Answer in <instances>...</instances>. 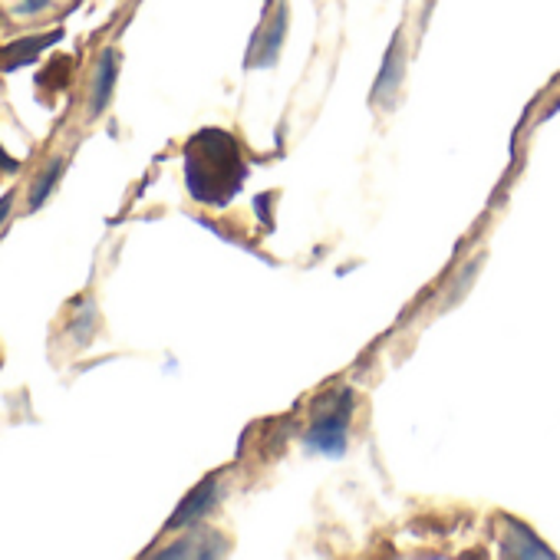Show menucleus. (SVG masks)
<instances>
[{"label":"nucleus","mask_w":560,"mask_h":560,"mask_svg":"<svg viewBox=\"0 0 560 560\" xmlns=\"http://www.w3.org/2000/svg\"><path fill=\"white\" fill-rule=\"evenodd\" d=\"M501 550L508 557H553L550 547H544L540 537H534L521 521H508V534H504Z\"/></svg>","instance_id":"6e6552de"},{"label":"nucleus","mask_w":560,"mask_h":560,"mask_svg":"<svg viewBox=\"0 0 560 560\" xmlns=\"http://www.w3.org/2000/svg\"><path fill=\"white\" fill-rule=\"evenodd\" d=\"M247 178L241 145L224 129H201L185 145V185L198 205H228Z\"/></svg>","instance_id":"f257e3e1"},{"label":"nucleus","mask_w":560,"mask_h":560,"mask_svg":"<svg viewBox=\"0 0 560 560\" xmlns=\"http://www.w3.org/2000/svg\"><path fill=\"white\" fill-rule=\"evenodd\" d=\"M218 501V478H205L195 491H188V498L178 504V511L172 514V521H168V530H175V527H188V524H195L201 514H208V508Z\"/></svg>","instance_id":"20e7f679"},{"label":"nucleus","mask_w":560,"mask_h":560,"mask_svg":"<svg viewBox=\"0 0 560 560\" xmlns=\"http://www.w3.org/2000/svg\"><path fill=\"white\" fill-rule=\"evenodd\" d=\"M60 31L54 34H44V37H27V40H18V44H8V47H0V57H4V73H14L27 63H34L47 47L60 44Z\"/></svg>","instance_id":"39448f33"},{"label":"nucleus","mask_w":560,"mask_h":560,"mask_svg":"<svg viewBox=\"0 0 560 560\" xmlns=\"http://www.w3.org/2000/svg\"><path fill=\"white\" fill-rule=\"evenodd\" d=\"M0 168H4V172H21V159H11V155H4V149H0Z\"/></svg>","instance_id":"9d476101"},{"label":"nucleus","mask_w":560,"mask_h":560,"mask_svg":"<svg viewBox=\"0 0 560 560\" xmlns=\"http://www.w3.org/2000/svg\"><path fill=\"white\" fill-rule=\"evenodd\" d=\"M11 201H14V191H8L4 198H0V224H4L8 214H11Z\"/></svg>","instance_id":"9b49d317"},{"label":"nucleus","mask_w":560,"mask_h":560,"mask_svg":"<svg viewBox=\"0 0 560 560\" xmlns=\"http://www.w3.org/2000/svg\"><path fill=\"white\" fill-rule=\"evenodd\" d=\"M284 34H288V8L277 4V11L264 21V27L257 31L254 37V47H250V57L247 63L250 67H270L280 54V44H284Z\"/></svg>","instance_id":"7ed1b4c3"},{"label":"nucleus","mask_w":560,"mask_h":560,"mask_svg":"<svg viewBox=\"0 0 560 560\" xmlns=\"http://www.w3.org/2000/svg\"><path fill=\"white\" fill-rule=\"evenodd\" d=\"M116 77H119V57L116 50H103L100 67H96V80H93V100H90V116L106 113L113 90H116Z\"/></svg>","instance_id":"423d86ee"},{"label":"nucleus","mask_w":560,"mask_h":560,"mask_svg":"<svg viewBox=\"0 0 560 560\" xmlns=\"http://www.w3.org/2000/svg\"><path fill=\"white\" fill-rule=\"evenodd\" d=\"M350 409H353V393L343 389L337 393L334 406L320 412V419L307 432V448L324 452V455H343L347 452V435H350Z\"/></svg>","instance_id":"f03ea898"},{"label":"nucleus","mask_w":560,"mask_h":560,"mask_svg":"<svg viewBox=\"0 0 560 560\" xmlns=\"http://www.w3.org/2000/svg\"><path fill=\"white\" fill-rule=\"evenodd\" d=\"M399 83H402V34L393 37V47L386 54V63H383V73L373 86V100L376 103H393V96L399 93Z\"/></svg>","instance_id":"0eeeda50"},{"label":"nucleus","mask_w":560,"mask_h":560,"mask_svg":"<svg viewBox=\"0 0 560 560\" xmlns=\"http://www.w3.org/2000/svg\"><path fill=\"white\" fill-rule=\"evenodd\" d=\"M60 175H63V159H54L50 168L37 178V185H34V191H31V201H27V211H40V208L47 205V198H50V191L57 188Z\"/></svg>","instance_id":"1a4fd4ad"}]
</instances>
